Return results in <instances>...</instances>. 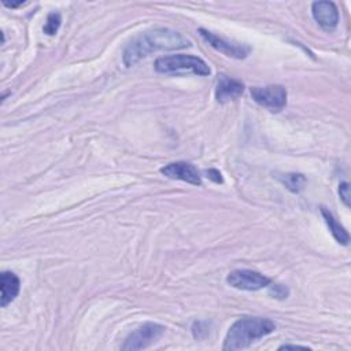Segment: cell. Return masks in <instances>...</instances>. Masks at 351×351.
Segmentation results:
<instances>
[{"mask_svg": "<svg viewBox=\"0 0 351 351\" xmlns=\"http://www.w3.org/2000/svg\"><path fill=\"white\" fill-rule=\"evenodd\" d=\"M243 92H244L243 82L229 78L228 75H221L215 88V99L219 103H226L240 97Z\"/></svg>", "mask_w": 351, "mask_h": 351, "instance_id": "cell-10", "label": "cell"}, {"mask_svg": "<svg viewBox=\"0 0 351 351\" xmlns=\"http://www.w3.org/2000/svg\"><path fill=\"white\" fill-rule=\"evenodd\" d=\"M160 173L171 180L185 181L192 185H202V177L197 169L188 162H173L160 169Z\"/></svg>", "mask_w": 351, "mask_h": 351, "instance_id": "cell-8", "label": "cell"}, {"mask_svg": "<svg viewBox=\"0 0 351 351\" xmlns=\"http://www.w3.org/2000/svg\"><path fill=\"white\" fill-rule=\"evenodd\" d=\"M277 178L285 185L287 189H289L293 193H299L306 184V177L299 173H285V174H278Z\"/></svg>", "mask_w": 351, "mask_h": 351, "instance_id": "cell-13", "label": "cell"}, {"mask_svg": "<svg viewBox=\"0 0 351 351\" xmlns=\"http://www.w3.org/2000/svg\"><path fill=\"white\" fill-rule=\"evenodd\" d=\"M155 70L162 74L192 73L196 75H210L211 73L210 67L203 59L184 53L158 58L155 60Z\"/></svg>", "mask_w": 351, "mask_h": 351, "instance_id": "cell-3", "label": "cell"}, {"mask_svg": "<svg viewBox=\"0 0 351 351\" xmlns=\"http://www.w3.org/2000/svg\"><path fill=\"white\" fill-rule=\"evenodd\" d=\"M206 177H207L208 180L214 181L215 184H222V182H223L222 176H221V173H219L217 169H208V170H206Z\"/></svg>", "mask_w": 351, "mask_h": 351, "instance_id": "cell-17", "label": "cell"}, {"mask_svg": "<svg viewBox=\"0 0 351 351\" xmlns=\"http://www.w3.org/2000/svg\"><path fill=\"white\" fill-rule=\"evenodd\" d=\"M226 281L230 287L243 291H258L269 287L270 278L255 270L237 269L228 274Z\"/></svg>", "mask_w": 351, "mask_h": 351, "instance_id": "cell-6", "label": "cell"}, {"mask_svg": "<svg viewBox=\"0 0 351 351\" xmlns=\"http://www.w3.org/2000/svg\"><path fill=\"white\" fill-rule=\"evenodd\" d=\"M311 12L317 23L326 32L333 30L339 23V11L332 1H315L311 5Z\"/></svg>", "mask_w": 351, "mask_h": 351, "instance_id": "cell-9", "label": "cell"}, {"mask_svg": "<svg viewBox=\"0 0 351 351\" xmlns=\"http://www.w3.org/2000/svg\"><path fill=\"white\" fill-rule=\"evenodd\" d=\"M276 330V324L263 317H243L228 330L223 340V351H237L250 347L254 341Z\"/></svg>", "mask_w": 351, "mask_h": 351, "instance_id": "cell-2", "label": "cell"}, {"mask_svg": "<svg viewBox=\"0 0 351 351\" xmlns=\"http://www.w3.org/2000/svg\"><path fill=\"white\" fill-rule=\"evenodd\" d=\"M0 288H1V307H5L19 293L21 281L15 273L3 271L0 276Z\"/></svg>", "mask_w": 351, "mask_h": 351, "instance_id": "cell-11", "label": "cell"}, {"mask_svg": "<svg viewBox=\"0 0 351 351\" xmlns=\"http://www.w3.org/2000/svg\"><path fill=\"white\" fill-rule=\"evenodd\" d=\"M269 293L273 295V298H277V299H285L289 293L288 288L282 284H269Z\"/></svg>", "mask_w": 351, "mask_h": 351, "instance_id": "cell-15", "label": "cell"}, {"mask_svg": "<svg viewBox=\"0 0 351 351\" xmlns=\"http://www.w3.org/2000/svg\"><path fill=\"white\" fill-rule=\"evenodd\" d=\"M321 213H322V217H324L332 236L335 237V240L343 245H347L350 243L348 232L336 221V218L332 215V213L328 211L325 207H321Z\"/></svg>", "mask_w": 351, "mask_h": 351, "instance_id": "cell-12", "label": "cell"}, {"mask_svg": "<svg viewBox=\"0 0 351 351\" xmlns=\"http://www.w3.org/2000/svg\"><path fill=\"white\" fill-rule=\"evenodd\" d=\"M191 47V43L181 33L169 27H156L137 34L125 48L122 62L126 67L134 66L156 51H174Z\"/></svg>", "mask_w": 351, "mask_h": 351, "instance_id": "cell-1", "label": "cell"}, {"mask_svg": "<svg viewBox=\"0 0 351 351\" xmlns=\"http://www.w3.org/2000/svg\"><path fill=\"white\" fill-rule=\"evenodd\" d=\"M165 333V326L155 322H145L137 329H134L122 344V350L125 351H136L143 350L154 343H156L162 335Z\"/></svg>", "mask_w": 351, "mask_h": 351, "instance_id": "cell-4", "label": "cell"}, {"mask_svg": "<svg viewBox=\"0 0 351 351\" xmlns=\"http://www.w3.org/2000/svg\"><path fill=\"white\" fill-rule=\"evenodd\" d=\"M289 348H303V350H310L307 346H299V344H282L280 346L278 350H289Z\"/></svg>", "mask_w": 351, "mask_h": 351, "instance_id": "cell-18", "label": "cell"}, {"mask_svg": "<svg viewBox=\"0 0 351 351\" xmlns=\"http://www.w3.org/2000/svg\"><path fill=\"white\" fill-rule=\"evenodd\" d=\"M339 195H340L343 203L347 207H350V197H351V195H350V184L348 182H346V181L340 182V185H339Z\"/></svg>", "mask_w": 351, "mask_h": 351, "instance_id": "cell-16", "label": "cell"}, {"mask_svg": "<svg viewBox=\"0 0 351 351\" xmlns=\"http://www.w3.org/2000/svg\"><path fill=\"white\" fill-rule=\"evenodd\" d=\"M3 4H4L5 7H8V8H16V7H22V5H25L26 3H25V1H19V3H8V1H3Z\"/></svg>", "mask_w": 351, "mask_h": 351, "instance_id": "cell-19", "label": "cell"}, {"mask_svg": "<svg viewBox=\"0 0 351 351\" xmlns=\"http://www.w3.org/2000/svg\"><path fill=\"white\" fill-rule=\"evenodd\" d=\"M60 22H62V18H60V14L59 12H51L48 16H47V21H45V25L43 27L44 33L48 34V36H53L59 26H60Z\"/></svg>", "mask_w": 351, "mask_h": 351, "instance_id": "cell-14", "label": "cell"}, {"mask_svg": "<svg viewBox=\"0 0 351 351\" xmlns=\"http://www.w3.org/2000/svg\"><path fill=\"white\" fill-rule=\"evenodd\" d=\"M252 99L271 112H278L287 106V89L282 85H266L251 88Z\"/></svg>", "mask_w": 351, "mask_h": 351, "instance_id": "cell-5", "label": "cell"}, {"mask_svg": "<svg viewBox=\"0 0 351 351\" xmlns=\"http://www.w3.org/2000/svg\"><path fill=\"white\" fill-rule=\"evenodd\" d=\"M199 34L202 36V38L211 45L214 49L225 53L226 56L230 58H236V59H244L247 58V55L251 52V47L247 44H241V43H236V41H228L203 27L199 29Z\"/></svg>", "mask_w": 351, "mask_h": 351, "instance_id": "cell-7", "label": "cell"}]
</instances>
